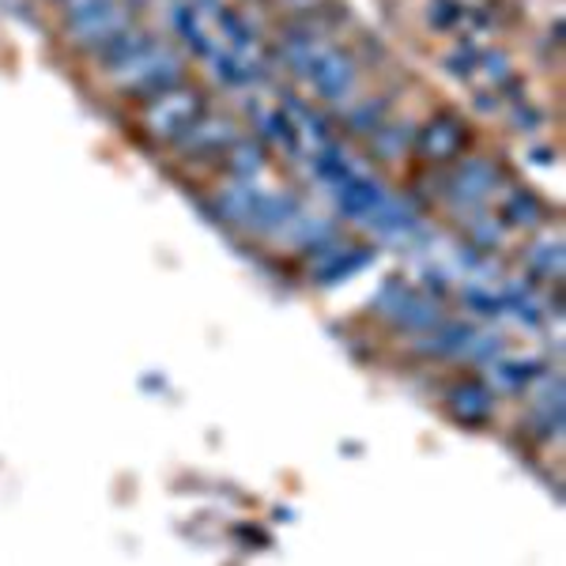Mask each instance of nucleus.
Instances as JSON below:
<instances>
[{"instance_id": "nucleus-5", "label": "nucleus", "mask_w": 566, "mask_h": 566, "mask_svg": "<svg viewBox=\"0 0 566 566\" xmlns=\"http://www.w3.org/2000/svg\"><path fill=\"white\" fill-rule=\"evenodd\" d=\"M193 98H163L159 106H155V125H159V133H175L181 122H189L193 117Z\"/></svg>"}, {"instance_id": "nucleus-2", "label": "nucleus", "mask_w": 566, "mask_h": 566, "mask_svg": "<svg viewBox=\"0 0 566 566\" xmlns=\"http://www.w3.org/2000/svg\"><path fill=\"white\" fill-rule=\"evenodd\" d=\"M386 314L392 317L397 325L405 328H419V333H427V328L438 325V306L427 303V298L412 295V291H392V306H386Z\"/></svg>"}, {"instance_id": "nucleus-4", "label": "nucleus", "mask_w": 566, "mask_h": 566, "mask_svg": "<svg viewBox=\"0 0 566 566\" xmlns=\"http://www.w3.org/2000/svg\"><path fill=\"white\" fill-rule=\"evenodd\" d=\"M472 340V328L469 325H458V322H438L434 333L423 336V344H419V352L427 355H464V348H469Z\"/></svg>"}, {"instance_id": "nucleus-3", "label": "nucleus", "mask_w": 566, "mask_h": 566, "mask_svg": "<svg viewBox=\"0 0 566 566\" xmlns=\"http://www.w3.org/2000/svg\"><path fill=\"white\" fill-rule=\"evenodd\" d=\"M544 367L533 359H491L488 363V378L495 389H506V392H517L525 389L533 378H541Z\"/></svg>"}, {"instance_id": "nucleus-1", "label": "nucleus", "mask_w": 566, "mask_h": 566, "mask_svg": "<svg viewBox=\"0 0 566 566\" xmlns=\"http://www.w3.org/2000/svg\"><path fill=\"white\" fill-rule=\"evenodd\" d=\"M450 412L461 419V423H488L491 419V408H495V397L483 381H461V386L450 389Z\"/></svg>"}]
</instances>
